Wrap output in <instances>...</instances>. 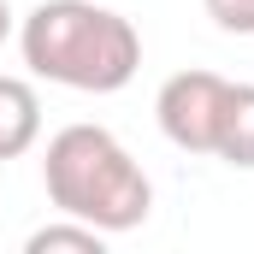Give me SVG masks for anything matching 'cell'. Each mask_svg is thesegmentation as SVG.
Segmentation results:
<instances>
[{"instance_id":"6da1fadb","label":"cell","mask_w":254,"mask_h":254,"mask_svg":"<svg viewBox=\"0 0 254 254\" xmlns=\"http://www.w3.org/2000/svg\"><path fill=\"white\" fill-rule=\"evenodd\" d=\"M18 54L42 83H60L77 95H119L142 71V36L113 6L42 0L18 24Z\"/></svg>"},{"instance_id":"7a4b0ae2","label":"cell","mask_w":254,"mask_h":254,"mask_svg":"<svg viewBox=\"0 0 254 254\" xmlns=\"http://www.w3.org/2000/svg\"><path fill=\"white\" fill-rule=\"evenodd\" d=\"M42 190L65 219H83L107 237L136 231L154 207V184L107 125H65L48 136Z\"/></svg>"},{"instance_id":"3957f363","label":"cell","mask_w":254,"mask_h":254,"mask_svg":"<svg viewBox=\"0 0 254 254\" xmlns=\"http://www.w3.org/2000/svg\"><path fill=\"white\" fill-rule=\"evenodd\" d=\"M225 95H231V83H225L219 71H178V77H166L160 95H154L160 136H166L172 148H184V154H213Z\"/></svg>"},{"instance_id":"277c9868","label":"cell","mask_w":254,"mask_h":254,"mask_svg":"<svg viewBox=\"0 0 254 254\" xmlns=\"http://www.w3.org/2000/svg\"><path fill=\"white\" fill-rule=\"evenodd\" d=\"M42 136V101L24 77H0V166L30 154Z\"/></svg>"},{"instance_id":"5b68a950","label":"cell","mask_w":254,"mask_h":254,"mask_svg":"<svg viewBox=\"0 0 254 254\" xmlns=\"http://www.w3.org/2000/svg\"><path fill=\"white\" fill-rule=\"evenodd\" d=\"M213 154L237 172H254V83H231L225 95V113H219V136H213Z\"/></svg>"},{"instance_id":"8992f818","label":"cell","mask_w":254,"mask_h":254,"mask_svg":"<svg viewBox=\"0 0 254 254\" xmlns=\"http://www.w3.org/2000/svg\"><path fill=\"white\" fill-rule=\"evenodd\" d=\"M101 243H107V231H95V225L65 219V213H60V225L30 231V243H24V249H30V254H101Z\"/></svg>"},{"instance_id":"52a82bcc","label":"cell","mask_w":254,"mask_h":254,"mask_svg":"<svg viewBox=\"0 0 254 254\" xmlns=\"http://www.w3.org/2000/svg\"><path fill=\"white\" fill-rule=\"evenodd\" d=\"M207 18L225 36H254V0H207Z\"/></svg>"},{"instance_id":"ba28073f","label":"cell","mask_w":254,"mask_h":254,"mask_svg":"<svg viewBox=\"0 0 254 254\" xmlns=\"http://www.w3.org/2000/svg\"><path fill=\"white\" fill-rule=\"evenodd\" d=\"M12 30H18V18H12V6L0 0V48H6V36H12Z\"/></svg>"}]
</instances>
